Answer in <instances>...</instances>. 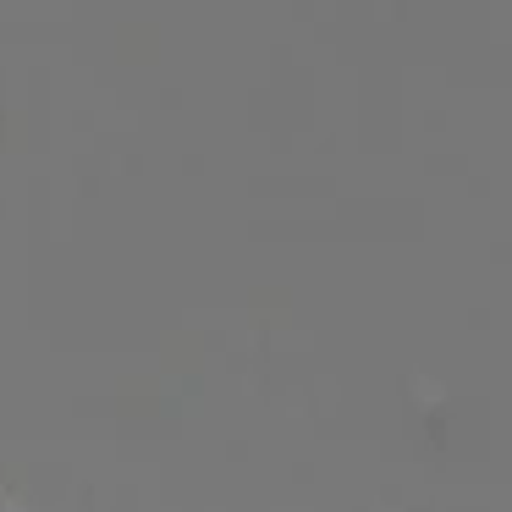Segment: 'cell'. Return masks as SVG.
I'll use <instances>...</instances> for the list:
<instances>
[]
</instances>
